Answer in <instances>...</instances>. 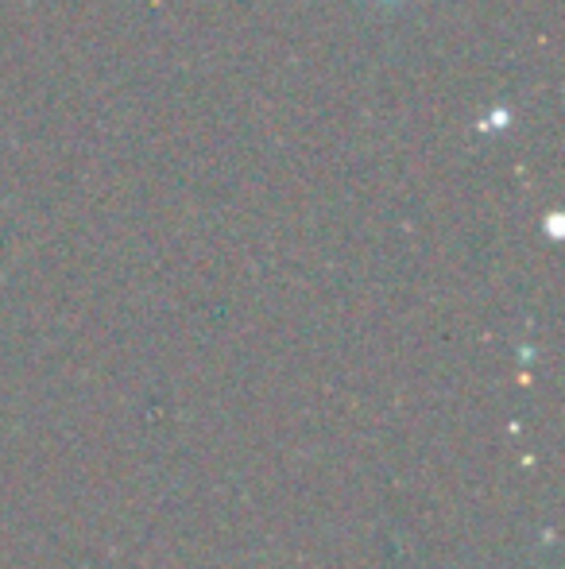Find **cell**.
<instances>
[{
    "mask_svg": "<svg viewBox=\"0 0 565 569\" xmlns=\"http://www.w3.org/2000/svg\"><path fill=\"white\" fill-rule=\"evenodd\" d=\"M380 4H395V0H380Z\"/></svg>",
    "mask_w": 565,
    "mask_h": 569,
    "instance_id": "cell-1",
    "label": "cell"
}]
</instances>
